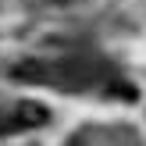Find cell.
<instances>
[{"label":"cell","mask_w":146,"mask_h":146,"mask_svg":"<svg viewBox=\"0 0 146 146\" xmlns=\"http://www.w3.org/2000/svg\"><path fill=\"white\" fill-rule=\"evenodd\" d=\"M14 121H18V128H39V125L50 121V111L43 104L25 100V104H18V111H14Z\"/></svg>","instance_id":"cell-1"},{"label":"cell","mask_w":146,"mask_h":146,"mask_svg":"<svg viewBox=\"0 0 146 146\" xmlns=\"http://www.w3.org/2000/svg\"><path fill=\"white\" fill-rule=\"evenodd\" d=\"M54 4H71V0H54Z\"/></svg>","instance_id":"cell-3"},{"label":"cell","mask_w":146,"mask_h":146,"mask_svg":"<svg viewBox=\"0 0 146 146\" xmlns=\"http://www.w3.org/2000/svg\"><path fill=\"white\" fill-rule=\"evenodd\" d=\"M14 128H18V121H14L11 114H4V111H0V135H7V132H14Z\"/></svg>","instance_id":"cell-2"}]
</instances>
